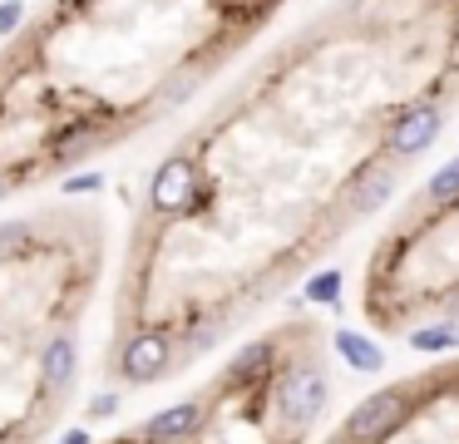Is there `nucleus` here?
Listing matches in <instances>:
<instances>
[{"instance_id": "obj_1", "label": "nucleus", "mask_w": 459, "mask_h": 444, "mask_svg": "<svg viewBox=\"0 0 459 444\" xmlns=\"http://www.w3.org/2000/svg\"><path fill=\"white\" fill-rule=\"evenodd\" d=\"M459 114V0H331L159 158L104 370L149 390L291 296Z\"/></svg>"}, {"instance_id": "obj_2", "label": "nucleus", "mask_w": 459, "mask_h": 444, "mask_svg": "<svg viewBox=\"0 0 459 444\" xmlns=\"http://www.w3.org/2000/svg\"><path fill=\"white\" fill-rule=\"evenodd\" d=\"M287 0H40L0 39V203L80 173L203 94Z\"/></svg>"}, {"instance_id": "obj_3", "label": "nucleus", "mask_w": 459, "mask_h": 444, "mask_svg": "<svg viewBox=\"0 0 459 444\" xmlns=\"http://www.w3.org/2000/svg\"><path fill=\"white\" fill-rule=\"evenodd\" d=\"M331 400V335L281 316L238 345L212 380L104 444H301Z\"/></svg>"}, {"instance_id": "obj_4", "label": "nucleus", "mask_w": 459, "mask_h": 444, "mask_svg": "<svg viewBox=\"0 0 459 444\" xmlns=\"http://www.w3.org/2000/svg\"><path fill=\"white\" fill-rule=\"evenodd\" d=\"M356 306L376 335H415V345L459 326V158L390 213L360 266Z\"/></svg>"}, {"instance_id": "obj_5", "label": "nucleus", "mask_w": 459, "mask_h": 444, "mask_svg": "<svg viewBox=\"0 0 459 444\" xmlns=\"http://www.w3.org/2000/svg\"><path fill=\"white\" fill-rule=\"evenodd\" d=\"M326 444H459V355L360 400Z\"/></svg>"}]
</instances>
